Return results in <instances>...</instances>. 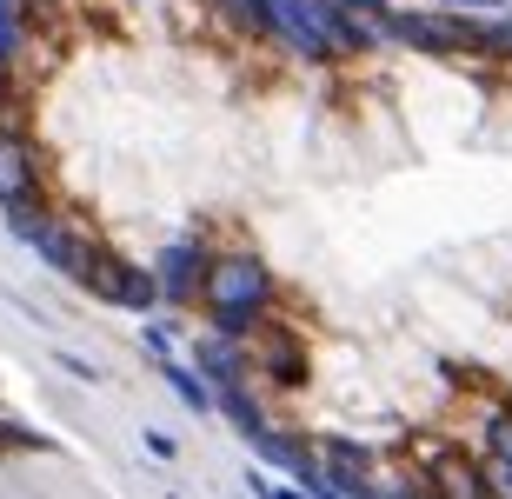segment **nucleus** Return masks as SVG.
<instances>
[{"instance_id": "2eb2a0df", "label": "nucleus", "mask_w": 512, "mask_h": 499, "mask_svg": "<svg viewBox=\"0 0 512 499\" xmlns=\"http://www.w3.org/2000/svg\"><path fill=\"white\" fill-rule=\"evenodd\" d=\"M247 486H253V499H306L300 486H273V480H260V473H253Z\"/></svg>"}, {"instance_id": "f8f14e48", "label": "nucleus", "mask_w": 512, "mask_h": 499, "mask_svg": "<svg viewBox=\"0 0 512 499\" xmlns=\"http://www.w3.org/2000/svg\"><path fill=\"white\" fill-rule=\"evenodd\" d=\"M247 40H273V0H213Z\"/></svg>"}, {"instance_id": "aec40b11", "label": "nucleus", "mask_w": 512, "mask_h": 499, "mask_svg": "<svg viewBox=\"0 0 512 499\" xmlns=\"http://www.w3.org/2000/svg\"><path fill=\"white\" fill-rule=\"evenodd\" d=\"M506 413H512V393H506Z\"/></svg>"}, {"instance_id": "ddd939ff", "label": "nucleus", "mask_w": 512, "mask_h": 499, "mask_svg": "<svg viewBox=\"0 0 512 499\" xmlns=\"http://www.w3.org/2000/svg\"><path fill=\"white\" fill-rule=\"evenodd\" d=\"M160 373H167V386L180 393V400L193 406V413H220V400H213V386L200 380V373H187L180 360H160Z\"/></svg>"}, {"instance_id": "f3484780", "label": "nucleus", "mask_w": 512, "mask_h": 499, "mask_svg": "<svg viewBox=\"0 0 512 499\" xmlns=\"http://www.w3.org/2000/svg\"><path fill=\"white\" fill-rule=\"evenodd\" d=\"M147 353H160V360H173V333L160 327V320H153V327H147Z\"/></svg>"}, {"instance_id": "dca6fc26", "label": "nucleus", "mask_w": 512, "mask_h": 499, "mask_svg": "<svg viewBox=\"0 0 512 499\" xmlns=\"http://www.w3.org/2000/svg\"><path fill=\"white\" fill-rule=\"evenodd\" d=\"M147 453H153V460H180V446H173V433H160V426H147Z\"/></svg>"}, {"instance_id": "20e7f679", "label": "nucleus", "mask_w": 512, "mask_h": 499, "mask_svg": "<svg viewBox=\"0 0 512 499\" xmlns=\"http://www.w3.org/2000/svg\"><path fill=\"white\" fill-rule=\"evenodd\" d=\"M40 200V154L27 140V120L0 114V213H34Z\"/></svg>"}, {"instance_id": "423d86ee", "label": "nucleus", "mask_w": 512, "mask_h": 499, "mask_svg": "<svg viewBox=\"0 0 512 499\" xmlns=\"http://www.w3.org/2000/svg\"><path fill=\"white\" fill-rule=\"evenodd\" d=\"M213 253L200 240H173L160 260H153V287H160V307H200V280H207Z\"/></svg>"}, {"instance_id": "9b49d317", "label": "nucleus", "mask_w": 512, "mask_h": 499, "mask_svg": "<svg viewBox=\"0 0 512 499\" xmlns=\"http://www.w3.org/2000/svg\"><path fill=\"white\" fill-rule=\"evenodd\" d=\"M27 40H34V0H0V67H14Z\"/></svg>"}, {"instance_id": "7ed1b4c3", "label": "nucleus", "mask_w": 512, "mask_h": 499, "mask_svg": "<svg viewBox=\"0 0 512 499\" xmlns=\"http://www.w3.org/2000/svg\"><path fill=\"white\" fill-rule=\"evenodd\" d=\"M393 47H419V54H486V20L406 14V7H393Z\"/></svg>"}, {"instance_id": "f257e3e1", "label": "nucleus", "mask_w": 512, "mask_h": 499, "mask_svg": "<svg viewBox=\"0 0 512 499\" xmlns=\"http://www.w3.org/2000/svg\"><path fill=\"white\" fill-rule=\"evenodd\" d=\"M280 287L266 273L260 253H213L207 280H200V307H207V327L220 340H253V327H266Z\"/></svg>"}, {"instance_id": "9d476101", "label": "nucleus", "mask_w": 512, "mask_h": 499, "mask_svg": "<svg viewBox=\"0 0 512 499\" xmlns=\"http://www.w3.org/2000/svg\"><path fill=\"white\" fill-rule=\"evenodd\" d=\"M479 473H486V499H512V413L493 406L479 426Z\"/></svg>"}, {"instance_id": "1a4fd4ad", "label": "nucleus", "mask_w": 512, "mask_h": 499, "mask_svg": "<svg viewBox=\"0 0 512 499\" xmlns=\"http://www.w3.org/2000/svg\"><path fill=\"white\" fill-rule=\"evenodd\" d=\"M273 40H286V47H293L300 60H313V67L340 60L333 34H326L320 14H313V0H273Z\"/></svg>"}, {"instance_id": "a211bd4d", "label": "nucleus", "mask_w": 512, "mask_h": 499, "mask_svg": "<svg viewBox=\"0 0 512 499\" xmlns=\"http://www.w3.org/2000/svg\"><path fill=\"white\" fill-rule=\"evenodd\" d=\"M60 366L74 373V380H100V366H87V360H74V353H60Z\"/></svg>"}, {"instance_id": "4468645a", "label": "nucleus", "mask_w": 512, "mask_h": 499, "mask_svg": "<svg viewBox=\"0 0 512 499\" xmlns=\"http://www.w3.org/2000/svg\"><path fill=\"white\" fill-rule=\"evenodd\" d=\"M486 54H506L512 60V14L506 20H486Z\"/></svg>"}, {"instance_id": "39448f33", "label": "nucleus", "mask_w": 512, "mask_h": 499, "mask_svg": "<svg viewBox=\"0 0 512 499\" xmlns=\"http://www.w3.org/2000/svg\"><path fill=\"white\" fill-rule=\"evenodd\" d=\"M320 27L333 34L340 54H360V47H393V7L386 0H313Z\"/></svg>"}, {"instance_id": "6e6552de", "label": "nucleus", "mask_w": 512, "mask_h": 499, "mask_svg": "<svg viewBox=\"0 0 512 499\" xmlns=\"http://www.w3.org/2000/svg\"><path fill=\"white\" fill-rule=\"evenodd\" d=\"M247 366H260L273 386H306V346H300V333L293 327H253V340H247Z\"/></svg>"}, {"instance_id": "6ab92c4d", "label": "nucleus", "mask_w": 512, "mask_h": 499, "mask_svg": "<svg viewBox=\"0 0 512 499\" xmlns=\"http://www.w3.org/2000/svg\"><path fill=\"white\" fill-rule=\"evenodd\" d=\"M439 7H446V14H459V7H473V14H493L499 0H439Z\"/></svg>"}, {"instance_id": "f03ea898", "label": "nucleus", "mask_w": 512, "mask_h": 499, "mask_svg": "<svg viewBox=\"0 0 512 499\" xmlns=\"http://www.w3.org/2000/svg\"><path fill=\"white\" fill-rule=\"evenodd\" d=\"M74 287H87V293L100 300V307H120V313H153V307H160L153 267H133L127 253L100 247V240H94V253H87V267H80Z\"/></svg>"}, {"instance_id": "0eeeda50", "label": "nucleus", "mask_w": 512, "mask_h": 499, "mask_svg": "<svg viewBox=\"0 0 512 499\" xmlns=\"http://www.w3.org/2000/svg\"><path fill=\"white\" fill-rule=\"evenodd\" d=\"M419 486H426L433 499H486L479 453H466V446H433L426 466H419Z\"/></svg>"}]
</instances>
